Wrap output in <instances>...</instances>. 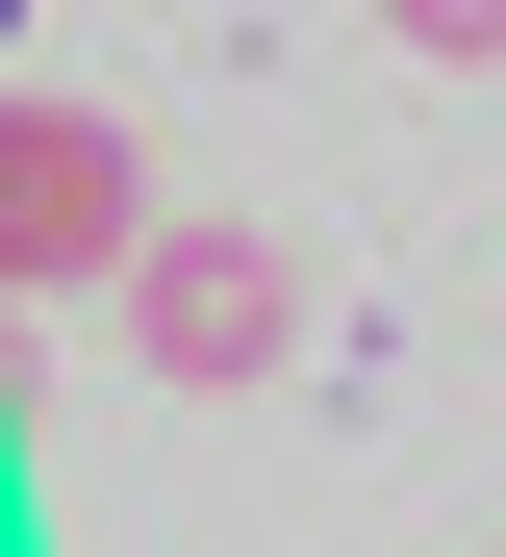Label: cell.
<instances>
[{
	"instance_id": "6da1fadb",
	"label": "cell",
	"mask_w": 506,
	"mask_h": 557,
	"mask_svg": "<svg viewBox=\"0 0 506 557\" xmlns=\"http://www.w3.org/2000/svg\"><path fill=\"white\" fill-rule=\"evenodd\" d=\"M127 253H152V152L51 76H0V305H101Z\"/></svg>"
},
{
	"instance_id": "7a4b0ae2",
	"label": "cell",
	"mask_w": 506,
	"mask_h": 557,
	"mask_svg": "<svg viewBox=\"0 0 506 557\" xmlns=\"http://www.w3.org/2000/svg\"><path fill=\"white\" fill-rule=\"evenodd\" d=\"M101 330H127L152 381L229 406V381H279V355H304V253H279V228H229V203H152V253L101 278Z\"/></svg>"
},
{
	"instance_id": "3957f363",
	"label": "cell",
	"mask_w": 506,
	"mask_h": 557,
	"mask_svg": "<svg viewBox=\"0 0 506 557\" xmlns=\"http://www.w3.org/2000/svg\"><path fill=\"white\" fill-rule=\"evenodd\" d=\"M380 26L431 51V76H506V0H380Z\"/></svg>"
},
{
	"instance_id": "277c9868",
	"label": "cell",
	"mask_w": 506,
	"mask_h": 557,
	"mask_svg": "<svg viewBox=\"0 0 506 557\" xmlns=\"http://www.w3.org/2000/svg\"><path fill=\"white\" fill-rule=\"evenodd\" d=\"M0 51H26V0H0Z\"/></svg>"
}]
</instances>
